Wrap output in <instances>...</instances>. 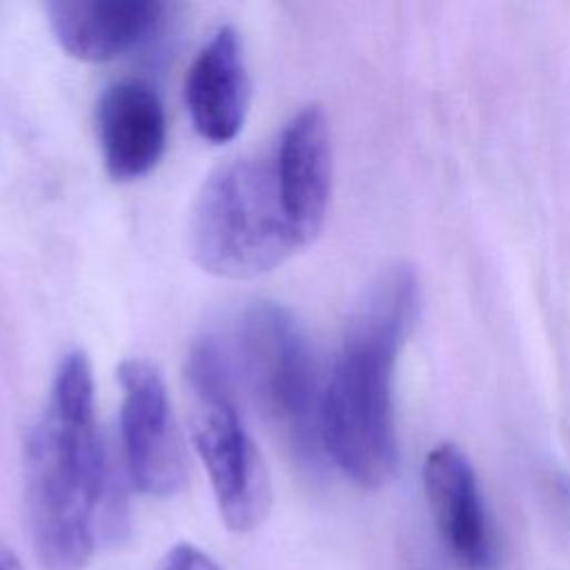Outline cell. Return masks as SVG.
<instances>
[{
  "label": "cell",
  "instance_id": "obj_8",
  "mask_svg": "<svg viewBox=\"0 0 570 570\" xmlns=\"http://www.w3.org/2000/svg\"><path fill=\"white\" fill-rule=\"evenodd\" d=\"M332 165L330 120L321 105H307L285 125L274 154L281 203L301 247H307L323 229Z\"/></svg>",
  "mask_w": 570,
  "mask_h": 570
},
{
  "label": "cell",
  "instance_id": "obj_4",
  "mask_svg": "<svg viewBox=\"0 0 570 570\" xmlns=\"http://www.w3.org/2000/svg\"><path fill=\"white\" fill-rule=\"evenodd\" d=\"M189 432L212 481L225 525L249 532L272 505L265 461L238 412L232 372L212 341L196 343L185 358Z\"/></svg>",
  "mask_w": 570,
  "mask_h": 570
},
{
  "label": "cell",
  "instance_id": "obj_2",
  "mask_svg": "<svg viewBox=\"0 0 570 570\" xmlns=\"http://www.w3.org/2000/svg\"><path fill=\"white\" fill-rule=\"evenodd\" d=\"M107 483L105 448L85 352H67L53 372L47 405L24 443V508L45 570H82Z\"/></svg>",
  "mask_w": 570,
  "mask_h": 570
},
{
  "label": "cell",
  "instance_id": "obj_13",
  "mask_svg": "<svg viewBox=\"0 0 570 570\" xmlns=\"http://www.w3.org/2000/svg\"><path fill=\"white\" fill-rule=\"evenodd\" d=\"M0 570H24L22 563L18 561V557L7 550L4 546H0Z\"/></svg>",
  "mask_w": 570,
  "mask_h": 570
},
{
  "label": "cell",
  "instance_id": "obj_1",
  "mask_svg": "<svg viewBox=\"0 0 570 570\" xmlns=\"http://www.w3.org/2000/svg\"><path fill=\"white\" fill-rule=\"evenodd\" d=\"M421 301L410 265H392L356 305L323 387L321 450L356 485L379 488L396 468L394 363Z\"/></svg>",
  "mask_w": 570,
  "mask_h": 570
},
{
  "label": "cell",
  "instance_id": "obj_9",
  "mask_svg": "<svg viewBox=\"0 0 570 570\" xmlns=\"http://www.w3.org/2000/svg\"><path fill=\"white\" fill-rule=\"evenodd\" d=\"M158 0H53L47 20L62 51L82 62H107L142 45L163 22Z\"/></svg>",
  "mask_w": 570,
  "mask_h": 570
},
{
  "label": "cell",
  "instance_id": "obj_7",
  "mask_svg": "<svg viewBox=\"0 0 570 570\" xmlns=\"http://www.w3.org/2000/svg\"><path fill=\"white\" fill-rule=\"evenodd\" d=\"M423 485L436 530L468 570H492L497 546L476 472L454 443L434 445L423 463Z\"/></svg>",
  "mask_w": 570,
  "mask_h": 570
},
{
  "label": "cell",
  "instance_id": "obj_10",
  "mask_svg": "<svg viewBox=\"0 0 570 570\" xmlns=\"http://www.w3.org/2000/svg\"><path fill=\"white\" fill-rule=\"evenodd\" d=\"M96 122L105 169L114 180H138L163 158L167 118L156 89L147 82L120 80L107 87Z\"/></svg>",
  "mask_w": 570,
  "mask_h": 570
},
{
  "label": "cell",
  "instance_id": "obj_11",
  "mask_svg": "<svg viewBox=\"0 0 570 570\" xmlns=\"http://www.w3.org/2000/svg\"><path fill=\"white\" fill-rule=\"evenodd\" d=\"M185 105L200 138L223 145L238 136L249 109V76L243 45L220 27L194 58L185 78Z\"/></svg>",
  "mask_w": 570,
  "mask_h": 570
},
{
  "label": "cell",
  "instance_id": "obj_5",
  "mask_svg": "<svg viewBox=\"0 0 570 570\" xmlns=\"http://www.w3.org/2000/svg\"><path fill=\"white\" fill-rule=\"evenodd\" d=\"M236 338L240 370L263 416L298 454H316L325 385L296 316L274 301H256L243 312Z\"/></svg>",
  "mask_w": 570,
  "mask_h": 570
},
{
  "label": "cell",
  "instance_id": "obj_3",
  "mask_svg": "<svg viewBox=\"0 0 570 570\" xmlns=\"http://www.w3.org/2000/svg\"><path fill=\"white\" fill-rule=\"evenodd\" d=\"M194 263L220 278H256L303 249L281 203L274 160L234 156L203 180L187 223Z\"/></svg>",
  "mask_w": 570,
  "mask_h": 570
},
{
  "label": "cell",
  "instance_id": "obj_12",
  "mask_svg": "<svg viewBox=\"0 0 570 570\" xmlns=\"http://www.w3.org/2000/svg\"><path fill=\"white\" fill-rule=\"evenodd\" d=\"M158 570H220V568L200 548L191 543H178L163 557Z\"/></svg>",
  "mask_w": 570,
  "mask_h": 570
},
{
  "label": "cell",
  "instance_id": "obj_6",
  "mask_svg": "<svg viewBox=\"0 0 570 570\" xmlns=\"http://www.w3.org/2000/svg\"><path fill=\"white\" fill-rule=\"evenodd\" d=\"M120 434L131 483L151 497H171L187 481V454L165 381L145 358L118 365Z\"/></svg>",
  "mask_w": 570,
  "mask_h": 570
}]
</instances>
